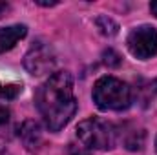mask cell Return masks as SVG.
<instances>
[{"label":"cell","mask_w":157,"mask_h":155,"mask_svg":"<svg viewBox=\"0 0 157 155\" xmlns=\"http://www.w3.org/2000/svg\"><path fill=\"white\" fill-rule=\"evenodd\" d=\"M35 104L49 131L62 130L77 112L73 78L68 71H57L35 93Z\"/></svg>","instance_id":"obj_1"},{"label":"cell","mask_w":157,"mask_h":155,"mask_svg":"<svg viewBox=\"0 0 157 155\" xmlns=\"http://www.w3.org/2000/svg\"><path fill=\"white\" fill-rule=\"evenodd\" d=\"M91 97L102 112H122L133 102L132 88L115 77H101L93 86Z\"/></svg>","instance_id":"obj_2"},{"label":"cell","mask_w":157,"mask_h":155,"mask_svg":"<svg viewBox=\"0 0 157 155\" xmlns=\"http://www.w3.org/2000/svg\"><path fill=\"white\" fill-rule=\"evenodd\" d=\"M77 137L88 150H110L115 146L117 131L113 124L93 117L78 122Z\"/></svg>","instance_id":"obj_3"},{"label":"cell","mask_w":157,"mask_h":155,"mask_svg":"<svg viewBox=\"0 0 157 155\" xmlns=\"http://www.w3.org/2000/svg\"><path fill=\"white\" fill-rule=\"evenodd\" d=\"M130 53L139 59L146 60L157 55V29L152 26H139L133 28L126 39Z\"/></svg>","instance_id":"obj_4"},{"label":"cell","mask_w":157,"mask_h":155,"mask_svg":"<svg viewBox=\"0 0 157 155\" xmlns=\"http://www.w3.org/2000/svg\"><path fill=\"white\" fill-rule=\"evenodd\" d=\"M55 64H57V59H55L53 49L42 40L33 42V46L29 47V51L24 57V68L35 77L51 73Z\"/></svg>","instance_id":"obj_5"},{"label":"cell","mask_w":157,"mask_h":155,"mask_svg":"<svg viewBox=\"0 0 157 155\" xmlns=\"http://www.w3.org/2000/svg\"><path fill=\"white\" fill-rule=\"evenodd\" d=\"M18 135H20L22 144H24L26 150H29V152H35L40 146V142H42V131H40L39 122H35V120H26V122L20 126Z\"/></svg>","instance_id":"obj_6"},{"label":"cell","mask_w":157,"mask_h":155,"mask_svg":"<svg viewBox=\"0 0 157 155\" xmlns=\"http://www.w3.org/2000/svg\"><path fill=\"white\" fill-rule=\"evenodd\" d=\"M28 33V28L22 24H15V26H7V28H0V55L9 51L18 40H22Z\"/></svg>","instance_id":"obj_7"},{"label":"cell","mask_w":157,"mask_h":155,"mask_svg":"<svg viewBox=\"0 0 157 155\" xmlns=\"http://www.w3.org/2000/svg\"><path fill=\"white\" fill-rule=\"evenodd\" d=\"M132 95H135V99L143 102V106H146L157 95V80H137V89L135 93L132 91Z\"/></svg>","instance_id":"obj_8"},{"label":"cell","mask_w":157,"mask_h":155,"mask_svg":"<svg viewBox=\"0 0 157 155\" xmlns=\"http://www.w3.org/2000/svg\"><path fill=\"white\" fill-rule=\"evenodd\" d=\"M95 26H97V29L104 35V37H115L119 33V26L115 20H112L110 17H106V15H101V17H97L95 18Z\"/></svg>","instance_id":"obj_9"},{"label":"cell","mask_w":157,"mask_h":155,"mask_svg":"<svg viewBox=\"0 0 157 155\" xmlns=\"http://www.w3.org/2000/svg\"><path fill=\"white\" fill-rule=\"evenodd\" d=\"M144 131L143 130H133L132 133H130V137L124 141V144H126V148L128 150H132V152H137V150H143V146H144Z\"/></svg>","instance_id":"obj_10"},{"label":"cell","mask_w":157,"mask_h":155,"mask_svg":"<svg viewBox=\"0 0 157 155\" xmlns=\"http://www.w3.org/2000/svg\"><path fill=\"white\" fill-rule=\"evenodd\" d=\"M20 91H22L20 84H4V82H0V99H7V100L17 99Z\"/></svg>","instance_id":"obj_11"},{"label":"cell","mask_w":157,"mask_h":155,"mask_svg":"<svg viewBox=\"0 0 157 155\" xmlns=\"http://www.w3.org/2000/svg\"><path fill=\"white\" fill-rule=\"evenodd\" d=\"M102 62H104L108 68H119L121 62H122V59H121V55H119L115 49L108 47V49L102 53Z\"/></svg>","instance_id":"obj_12"},{"label":"cell","mask_w":157,"mask_h":155,"mask_svg":"<svg viewBox=\"0 0 157 155\" xmlns=\"http://www.w3.org/2000/svg\"><path fill=\"white\" fill-rule=\"evenodd\" d=\"M68 155H90V150L84 144H70Z\"/></svg>","instance_id":"obj_13"},{"label":"cell","mask_w":157,"mask_h":155,"mask_svg":"<svg viewBox=\"0 0 157 155\" xmlns=\"http://www.w3.org/2000/svg\"><path fill=\"white\" fill-rule=\"evenodd\" d=\"M9 119V110L6 106H0V124H6Z\"/></svg>","instance_id":"obj_14"},{"label":"cell","mask_w":157,"mask_h":155,"mask_svg":"<svg viewBox=\"0 0 157 155\" xmlns=\"http://www.w3.org/2000/svg\"><path fill=\"white\" fill-rule=\"evenodd\" d=\"M7 9H9V6H7L6 2H0V18L6 15V11H7Z\"/></svg>","instance_id":"obj_15"},{"label":"cell","mask_w":157,"mask_h":155,"mask_svg":"<svg viewBox=\"0 0 157 155\" xmlns=\"http://www.w3.org/2000/svg\"><path fill=\"white\" fill-rule=\"evenodd\" d=\"M150 11H152V13L155 15V18H157V0H155V2H152V4H150Z\"/></svg>","instance_id":"obj_16"},{"label":"cell","mask_w":157,"mask_h":155,"mask_svg":"<svg viewBox=\"0 0 157 155\" xmlns=\"http://www.w3.org/2000/svg\"><path fill=\"white\" fill-rule=\"evenodd\" d=\"M155 150H157V137H155Z\"/></svg>","instance_id":"obj_17"}]
</instances>
